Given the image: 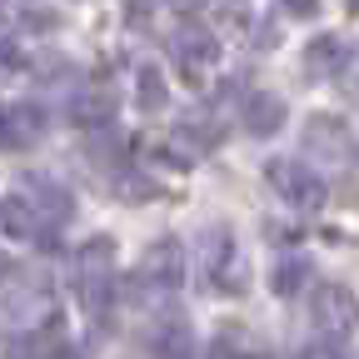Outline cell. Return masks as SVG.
<instances>
[{"mask_svg": "<svg viewBox=\"0 0 359 359\" xmlns=\"http://www.w3.org/2000/svg\"><path fill=\"white\" fill-rule=\"evenodd\" d=\"M314 330H320L325 344H344L354 330H359V299L344 290V285H320L314 290Z\"/></svg>", "mask_w": 359, "mask_h": 359, "instance_id": "1", "label": "cell"}, {"mask_svg": "<svg viewBox=\"0 0 359 359\" xmlns=\"http://www.w3.org/2000/svg\"><path fill=\"white\" fill-rule=\"evenodd\" d=\"M264 180L275 185L294 210H320L325 205V180L314 175V170H304V165H294V160H269L264 165Z\"/></svg>", "mask_w": 359, "mask_h": 359, "instance_id": "2", "label": "cell"}, {"mask_svg": "<svg viewBox=\"0 0 359 359\" xmlns=\"http://www.w3.org/2000/svg\"><path fill=\"white\" fill-rule=\"evenodd\" d=\"M40 125H45V115L35 105H11L6 115H0V145H11V150L35 145L40 140Z\"/></svg>", "mask_w": 359, "mask_h": 359, "instance_id": "3", "label": "cell"}, {"mask_svg": "<svg viewBox=\"0 0 359 359\" xmlns=\"http://www.w3.org/2000/svg\"><path fill=\"white\" fill-rule=\"evenodd\" d=\"M285 125V100L269 95V90H259V95L245 100V130L250 135H275Z\"/></svg>", "mask_w": 359, "mask_h": 359, "instance_id": "4", "label": "cell"}, {"mask_svg": "<svg viewBox=\"0 0 359 359\" xmlns=\"http://www.w3.org/2000/svg\"><path fill=\"white\" fill-rule=\"evenodd\" d=\"M180 269H185V255H180L175 240L150 245V255H145V280H155L160 290H170V285H180Z\"/></svg>", "mask_w": 359, "mask_h": 359, "instance_id": "5", "label": "cell"}, {"mask_svg": "<svg viewBox=\"0 0 359 359\" xmlns=\"http://www.w3.org/2000/svg\"><path fill=\"white\" fill-rule=\"evenodd\" d=\"M349 65V50H344V40L339 35H320V40H309V50H304V70L309 75H334Z\"/></svg>", "mask_w": 359, "mask_h": 359, "instance_id": "6", "label": "cell"}, {"mask_svg": "<svg viewBox=\"0 0 359 359\" xmlns=\"http://www.w3.org/2000/svg\"><path fill=\"white\" fill-rule=\"evenodd\" d=\"M175 45H180V50H175V55H180V60H185V70H195V65H210V60L219 55V50H215V40H210L205 30H185V35H180Z\"/></svg>", "mask_w": 359, "mask_h": 359, "instance_id": "7", "label": "cell"}, {"mask_svg": "<svg viewBox=\"0 0 359 359\" xmlns=\"http://www.w3.org/2000/svg\"><path fill=\"white\" fill-rule=\"evenodd\" d=\"M150 349H155V359H190V334L180 325H170V330H160L150 339Z\"/></svg>", "mask_w": 359, "mask_h": 359, "instance_id": "8", "label": "cell"}, {"mask_svg": "<svg viewBox=\"0 0 359 359\" xmlns=\"http://www.w3.org/2000/svg\"><path fill=\"white\" fill-rule=\"evenodd\" d=\"M304 285H309V264H304V259L275 264V294H299Z\"/></svg>", "mask_w": 359, "mask_h": 359, "instance_id": "9", "label": "cell"}, {"mask_svg": "<svg viewBox=\"0 0 359 359\" xmlns=\"http://www.w3.org/2000/svg\"><path fill=\"white\" fill-rule=\"evenodd\" d=\"M0 219H6V230H11V235H30V230H35V215H30V205H25L20 195L0 205Z\"/></svg>", "mask_w": 359, "mask_h": 359, "instance_id": "10", "label": "cell"}, {"mask_svg": "<svg viewBox=\"0 0 359 359\" xmlns=\"http://www.w3.org/2000/svg\"><path fill=\"white\" fill-rule=\"evenodd\" d=\"M140 105L145 110H160L165 105V80L155 70H140Z\"/></svg>", "mask_w": 359, "mask_h": 359, "instance_id": "11", "label": "cell"}, {"mask_svg": "<svg viewBox=\"0 0 359 359\" xmlns=\"http://www.w3.org/2000/svg\"><path fill=\"white\" fill-rule=\"evenodd\" d=\"M280 6H285L290 15H314V11H320V0H280Z\"/></svg>", "mask_w": 359, "mask_h": 359, "instance_id": "12", "label": "cell"}]
</instances>
